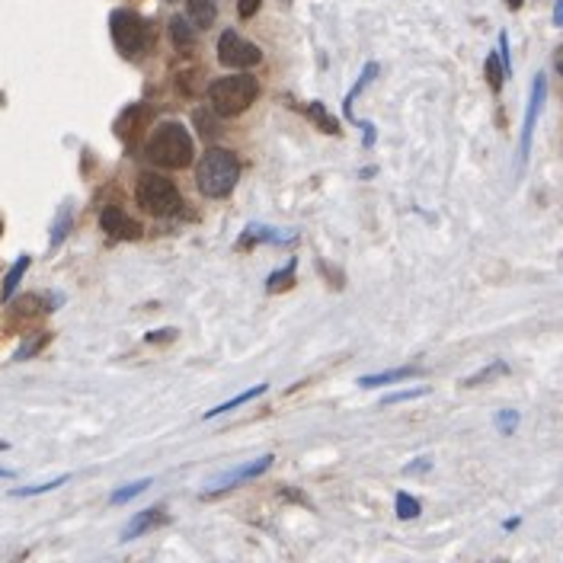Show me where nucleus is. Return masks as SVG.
<instances>
[{"label":"nucleus","mask_w":563,"mask_h":563,"mask_svg":"<svg viewBox=\"0 0 563 563\" xmlns=\"http://www.w3.org/2000/svg\"><path fill=\"white\" fill-rule=\"evenodd\" d=\"M422 368L420 365H403V368H391V372H378V374H365L359 378V387H384V384H397V381L416 378Z\"/></svg>","instance_id":"11"},{"label":"nucleus","mask_w":563,"mask_h":563,"mask_svg":"<svg viewBox=\"0 0 563 563\" xmlns=\"http://www.w3.org/2000/svg\"><path fill=\"white\" fill-rule=\"evenodd\" d=\"M403 471H407V474H420V471H429V461H426V458H420V461H416V464H407V468H403Z\"/></svg>","instance_id":"33"},{"label":"nucleus","mask_w":563,"mask_h":563,"mask_svg":"<svg viewBox=\"0 0 563 563\" xmlns=\"http://www.w3.org/2000/svg\"><path fill=\"white\" fill-rule=\"evenodd\" d=\"M4 448H7V442H0V451H4Z\"/></svg>","instance_id":"38"},{"label":"nucleus","mask_w":563,"mask_h":563,"mask_svg":"<svg viewBox=\"0 0 563 563\" xmlns=\"http://www.w3.org/2000/svg\"><path fill=\"white\" fill-rule=\"evenodd\" d=\"M305 112H307V119H314V122H317V129L324 131V135H340V122H336L330 112H326V106L320 100L307 102Z\"/></svg>","instance_id":"17"},{"label":"nucleus","mask_w":563,"mask_h":563,"mask_svg":"<svg viewBox=\"0 0 563 563\" xmlns=\"http://www.w3.org/2000/svg\"><path fill=\"white\" fill-rule=\"evenodd\" d=\"M14 477V471H7V468H0V480H10Z\"/></svg>","instance_id":"37"},{"label":"nucleus","mask_w":563,"mask_h":563,"mask_svg":"<svg viewBox=\"0 0 563 563\" xmlns=\"http://www.w3.org/2000/svg\"><path fill=\"white\" fill-rule=\"evenodd\" d=\"M135 199H138V205H141V209L148 211V215H154V218L177 215V211L183 209V196H180L177 186H173L167 177L150 173V170L138 177Z\"/></svg>","instance_id":"4"},{"label":"nucleus","mask_w":563,"mask_h":563,"mask_svg":"<svg viewBox=\"0 0 563 563\" xmlns=\"http://www.w3.org/2000/svg\"><path fill=\"white\" fill-rule=\"evenodd\" d=\"M177 340V330L173 326H167V330H157V333H148V343H170Z\"/></svg>","instance_id":"32"},{"label":"nucleus","mask_w":563,"mask_h":563,"mask_svg":"<svg viewBox=\"0 0 563 563\" xmlns=\"http://www.w3.org/2000/svg\"><path fill=\"white\" fill-rule=\"evenodd\" d=\"M266 391H269V384L250 387V391L238 393L234 401H224V403H218L215 410H205V420H215V416H221V413H231V410H238V407H244V403H250V401H257V397H263Z\"/></svg>","instance_id":"15"},{"label":"nucleus","mask_w":563,"mask_h":563,"mask_svg":"<svg viewBox=\"0 0 563 563\" xmlns=\"http://www.w3.org/2000/svg\"><path fill=\"white\" fill-rule=\"evenodd\" d=\"M374 77H378V64L368 62V64H365V71H362V77H359V81H355V87L349 90L346 100H343V109H346V119H349V122H359V119H355V112H353V102H355V96H359L362 90H365L368 83L374 81Z\"/></svg>","instance_id":"16"},{"label":"nucleus","mask_w":563,"mask_h":563,"mask_svg":"<svg viewBox=\"0 0 563 563\" xmlns=\"http://www.w3.org/2000/svg\"><path fill=\"white\" fill-rule=\"evenodd\" d=\"M295 286V259H288L286 269H276L269 278H266V292L276 295V292H288Z\"/></svg>","instance_id":"20"},{"label":"nucleus","mask_w":563,"mask_h":563,"mask_svg":"<svg viewBox=\"0 0 563 563\" xmlns=\"http://www.w3.org/2000/svg\"><path fill=\"white\" fill-rule=\"evenodd\" d=\"M29 263H33V257H26V253H23V257L16 259L14 266H10L7 276H4V286H0V301H4V305H7V301H14V295H16V288H20L23 276H26Z\"/></svg>","instance_id":"13"},{"label":"nucleus","mask_w":563,"mask_h":563,"mask_svg":"<svg viewBox=\"0 0 563 563\" xmlns=\"http://www.w3.org/2000/svg\"><path fill=\"white\" fill-rule=\"evenodd\" d=\"M259 96V83L253 74H234V77H218L215 83H209V102L211 112L224 119H234L240 112L257 102Z\"/></svg>","instance_id":"3"},{"label":"nucleus","mask_w":563,"mask_h":563,"mask_svg":"<svg viewBox=\"0 0 563 563\" xmlns=\"http://www.w3.org/2000/svg\"><path fill=\"white\" fill-rule=\"evenodd\" d=\"M272 461H276V458H272V455H263V458H257V461L240 464V468H234V471H228V474H221V477H218V480L211 483V487L205 490V493H209V496H215V493H224V490L240 487V483H244V480H253V477L266 474V471L272 468Z\"/></svg>","instance_id":"8"},{"label":"nucleus","mask_w":563,"mask_h":563,"mask_svg":"<svg viewBox=\"0 0 563 563\" xmlns=\"http://www.w3.org/2000/svg\"><path fill=\"white\" fill-rule=\"evenodd\" d=\"M393 510H397V519L401 522H410V519H416L422 512V506H420V500L416 496H410V493H397V500H393Z\"/></svg>","instance_id":"23"},{"label":"nucleus","mask_w":563,"mask_h":563,"mask_svg":"<svg viewBox=\"0 0 563 563\" xmlns=\"http://www.w3.org/2000/svg\"><path fill=\"white\" fill-rule=\"evenodd\" d=\"M500 374H510V365L502 359H493L490 365H483L480 372L468 374V378L461 381V387H480V384H490L493 378H500Z\"/></svg>","instance_id":"18"},{"label":"nucleus","mask_w":563,"mask_h":563,"mask_svg":"<svg viewBox=\"0 0 563 563\" xmlns=\"http://www.w3.org/2000/svg\"><path fill=\"white\" fill-rule=\"evenodd\" d=\"M554 23L557 26L563 23V0H554Z\"/></svg>","instance_id":"35"},{"label":"nucleus","mask_w":563,"mask_h":563,"mask_svg":"<svg viewBox=\"0 0 563 563\" xmlns=\"http://www.w3.org/2000/svg\"><path fill=\"white\" fill-rule=\"evenodd\" d=\"M483 77H487L490 90H493V93H500V90H502V81H506V71H502L500 54H496V52H490V54H487V62H483Z\"/></svg>","instance_id":"22"},{"label":"nucleus","mask_w":563,"mask_h":563,"mask_svg":"<svg viewBox=\"0 0 563 563\" xmlns=\"http://www.w3.org/2000/svg\"><path fill=\"white\" fill-rule=\"evenodd\" d=\"M170 39H173V45L183 52V48H192L196 45V26H192L186 16H173L170 20Z\"/></svg>","instance_id":"19"},{"label":"nucleus","mask_w":563,"mask_h":563,"mask_svg":"<svg viewBox=\"0 0 563 563\" xmlns=\"http://www.w3.org/2000/svg\"><path fill=\"white\" fill-rule=\"evenodd\" d=\"M240 180V160L238 154L224 148H211L205 150V157L196 167V186L205 199H224L231 196L234 186Z\"/></svg>","instance_id":"2"},{"label":"nucleus","mask_w":563,"mask_h":563,"mask_svg":"<svg viewBox=\"0 0 563 563\" xmlns=\"http://www.w3.org/2000/svg\"><path fill=\"white\" fill-rule=\"evenodd\" d=\"M100 228L109 234V238H116V240H138V238H141V224H138L135 218L125 215L122 209H116V205L102 209Z\"/></svg>","instance_id":"9"},{"label":"nucleus","mask_w":563,"mask_h":563,"mask_svg":"<svg viewBox=\"0 0 563 563\" xmlns=\"http://www.w3.org/2000/svg\"><path fill=\"white\" fill-rule=\"evenodd\" d=\"M71 477L68 474H62V477H54V480H45V483H35V487H20V490H14L10 496H39V493H52V490H58V487H64Z\"/></svg>","instance_id":"25"},{"label":"nucleus","mask_w":563,"mask_h":563,"mask_svg":"<svg viewBox=\"0 0 563 563\" xmlns=\"http://www.w3.org/2000/svg\"><path fill=\"white\" fill-rule=\"evenodd\" d=\"M218 62L228 71H250L253 64L263 62V52H259V45L247 42L240 33L224 29L221 39H218Z\"/></svg>","instance_id":"6"},{"label":"nucleus","mask_w":563,"mask_h":563,"mask_svg":"<svg viewBox=\"0 0 563 563\" xmlns=\"http://www.w3.org/2000/svg\"><path fill=\"white\" fill-rule=\"evenodd\" d=\"M71 224H74V215H71V205H64L62 211H58V221L52 224V240H48V247H62L64 238L71 234Z\"/></svg>","instance_id":"21"},{"label":"nucleus","mask_w":563,"mask_h":563,"mask_svg":"<svg viewBox=\"0 0 563 563\" xmlns=\"http://www.w3.org/2000/svg\"><path fill=\"white\" fill-rule=\"evenodd\" d=\"M496 426H500L502 435H512L519 426V413L516 410H500V416H496Z\"/></svg>","instance_id":"29"},{"label":"nucleus","mask_w":563,"mask_h":563,"mask_svg":"<svg viewBox=\"0 0 563 563\" xmlns=\"http://www.w3.org/2000/svg\"><path fill=\"white\" fill-rule=\"evenodd\" d=\"M263 7V0H238V16L240 20H253Z\"/></svg>","instance_id":"31"},{"label":"nucleus","mask_w":563,"mask_h":563,"mask_svg":"<svg viewBox=\"0 0 563 563\" xmlns=\"http://www.w3.org/2000/svg\"><path fill=\"white\" fill-rule=\"evenodd\" d=\"M522 4H525V0H506V7H510V10H522Z\"/></svg>","instance_id":"36"},{"label":"nucleus","mask_w":563,"mask_h":563,"mask_svg":"<svg viewBox=\"0 0 563 563\" xmlns=\"http://www.w3.org/2000/svg\"><path fill=\"white\" fill-rule=\"evenodd\" d=\"M186 14H189V23L196 29H209L218 16L215 0H186Z\"/></svg>","instance_id":"14"},{"label":"nucleus","mask_w":563,"mask_h":563,"mask_svg":"<svg viewBox=\"0 0 563 563\" xmlns=\"http://www.w3.org/2000/svg\"><path fill=\"white\" fill-rule=\"evenodd\" d=\"M196 125H199V135H202V138H209V141H211V138H218V135H221V129H218V125H215V119H211V112H202V109H199V112H196Z\"/></svg>","instance_id":"28"},{"label":"nucleus","mask_w":563,"mask_h":563,"mask_svg":"<svg viewBox=\"0 0 563 563\" xmlns=\"http://www.w3.org/2000/svg\"><path fill=\"white\" fill-rule=\"evenodd\" d=\"M148 487H150V477H141V480H135V483H125L122 490H116V493L109 496V502H112V506H122V502L135 500V496L144 493Z\"/></svg>","instance_id":"24"},{"label":"nucleus","mask_w":563,"mask_h":563,"mask_svg":"<svg viewBox=\"0 0 563 563\" xmlns=\"http://www.w3.org/2000/svg\"><path fill=\"white\" fill-rule=\"evenodd\" d=\"M282 240H295V234H282L276 228H266V224H250L244 240H240V250L250 244H282Z\"/></svg>","instance_id":"12"},{"label":"nucleus","mask_w":563,"mask_h":563,"mask_svg":"<svg viewBox=\"0 0 563 563\" xmlns=\"http://www.w3.org/2000/svg\"><path fill=\"white\" fill-rule=\"evenodd\" d=\"M429 387H410V391H397V393H387V397H381V407H393V403H407V401H416V397H426Z\"/></svg>","instance_id":"27"},{"label":"nucleus","mask_w":563,"mask_h":563,"mask_svg":"<svg viewBox=\"0 0 563 563\" xmlns=\"http://www.w3.org/2000/svg\"><path fill=\"white\" fill-rule=\"evenodd\" d=\"M144 154L154 167L163 170H183L189 167L192 157H196V144H192L189 131L180 122H160L150 131L148 144H144Z\"/></svg>","instance_id":"1"},{"label":"nucleus","mask_w":563,"mask_h":563,"mask_svg":"<svg viewBox=\"0 0 563 563\" xmlns=\"http://www.w3.org/2000/svg\"><path fill=\"white\" fill-rule=\"evenodd\" d=\"M35 307H39V298H35V295H26V298H20L14 305V317H33Z\"/></svg>","instance_id":"30"},{"label":"nucleus","mask_w":563,"mask_h":563,"mask_svg":"<svg viewBox=\"0 0 563 563\" xmlns=\"http://www.w3.org/2000/svg\"><path fill=\"white\" fill-rule=\"evenodd\" d=\"M45 343H48V333H33V336H29V340L23 343V346H20V349H16V353H14V359H16V362H26V359H33V355L39 353V349L45 346Z\"/></svg>","instance_id":"26"},{"label":"nucleus","mask_w":563,"mask_h":563,"mask_svg":"<svg viewBox=\"0 0 563 563\" xmlns=\"http://www.w3.org/2000/svg\"><path fill=\"white\" fill-rule=\"evenodd\" d=\"M362 129H365V148H372V144H374V125H372V122H365V125H362Z\"/></svg>","instance_id":"34"},{"label":"nucleus","mask_w":563,"mask_h":563,"mask_svg":"<svg viewBox=\"0 0 563 563\" xmlns=\"http://www.w3.org/2000/svg\"><path fill=\"white\" fill-rule=\"evenodd\" d=\"M544 96H548V77H544V74H535V81H531L529 109H525L522 144H519V160H522V163L529 160V154H531V135H535V119H538V112H541Z\"/></svg>","instance_id":"7"},{"label":"nucleus","mask_w":563,"mask_h":563,"mask_svg":"<svg viewBox=\"0 0 563 563\" xmlns=\"http://www.w3.org/2000/svg\"><path fill=\"white\" fill-rule=\"evenodd\" d=\"M0 234H4V221H0Z\"/></svg>","instance_id":"39"},{"label":"nucleus","mask_w":563,"mask_h":563,"mask_svg":"<svg viewBox=\"0 0 563 563\" xmlns=\"http://www.w3.org/2000/svg\"><path fill=\"white\" fill-rule=\"evenodd\" d=\"M109 33H112V42H116V48L125 58H141L150 42V29H148V23H144V16L129 7L112 10V16H109Z\"/></svg>","instance_id":"5"},{"label":"nucleus","mask_w":563,"mask_h":563,"mask_svg":"<svg viewBox=\"0 0 563 563\" xmlns=\"http://www.w3.org/2000/svg\"><path fill=\"white\" fill-rule=\"evenodd\" d=\"M167 522V516H163V510H141L131 516V522L122 529V541H135V538H141L144 531L157 529V525Z\"/></svg>","instance_id":"10"}]
</instances>
